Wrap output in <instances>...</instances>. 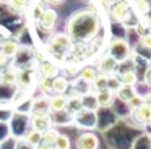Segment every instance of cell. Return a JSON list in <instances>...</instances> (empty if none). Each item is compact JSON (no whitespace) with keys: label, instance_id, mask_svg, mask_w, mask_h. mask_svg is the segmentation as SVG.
<instances>
[{"label":"cell","instance_id":"1","mask_svg":"<svg viewBox=\"0 0 151 149\" xmlns=\"http://www.w3.org/2000/svg\"><path fill=\"white\" fill-rule=\"evenodd\" d=\"M98 29V19L93 13H76L67 23V36L70 39H91Z\"/></svg>","mask_w":151,"mask_h":149},{"label":"cell","instance_id":"2","mask_svg":"<svg viewBox=\"0 0 151 149\" xmlns=\"http://www.w3.org/2000/svg\"><path fill=\"white\" fill-rule=\"evenodd\" d=\"M107 55H111V57L119 63V62H125V60L130 58L132 49H130V45H128V42L125 41V39L117 37V39H112V41L109 42V54Z\"/></svg>","mask_w":151,"mask_h":149},{"label":"cell","instance_id":"3","mask_svg":"<svg viewBox=\"0 0 151 149\" xmlns=\"http://www.w3.org/2000/svg\"><path fill=\"white\" fill-rule=\"evenodd\" d=\"M10 118H12V122H10V131H12V135L15 136V139L23 138V136L26 135V131L29 130V115H26V113L13 112V115H12Z\"/></svg>","mask_w":151,"mask_h":149},{"label":"cell","instance_id":"4","mask_svg":"<svg viewBox=\"0 0 151 149\" xmlns=\"http://www.w3.org/2000/svg\"><path fill=\"white\" fill-rule=\"evenodd\" d=\"M73 123L78 128L85 130V131H91L96 128L98 125V113L96 112H89V110H80L76 115H73Z\"/></svg>","mask_w":151,"mask_h":149},{"label":"cell","instance_id":"5","mask_svg":"<svg viewBox=\"0 0 151 149\" xmlns=\"http://www.w3.org/2000/svg\"><path fill=\"white\" fill-rule=\"evenodd\" d=\"M52 126L54 123L50 113H31L29 115V128L34 130V131L44 133Z\"/></svg>","mask_w":151,"mask_h":149},{"label":"cell","instance_id":"6","mask_svg":"<svg viewBox=\"0 0 151 149\" xmlns=\"http://www.w3.org/2000/svg\"><path fill=\"white\" fill-rule=\"evenodd\" d=\"M99 144L101 141L93 131H83L76 138V149H99Z\"/></svg>","mask_w":151,"mask_h":149},{"label":"cell","instance_id":"7","mask_svg":"<svg viewBox=\"0 0 151 149\" xmlns=\"http://www.w3.org/2000/svg\"><path fill=\"white\" fill-rule=\"evenodd\" d=\"M57 23V11L54 8H46L41 11V15L37 16V24L41 29L44 31H50V29L55 28Z\"/></svg>","mask_w":151,"mask_h":149},{"label":"cell","instance_id":"8","mask_svg":"<svg viewBox=\"0 0 151 149\" xmlns=\"http://www.w3.org/2000/svg\"><path fill=\"white\" fill-rule=\"evenodd\" d=\"M49 45L54 52H68L70 45H72V39L67 34H57V36L50 37Z\"/></svg>","mask_w":151,"mask_h":149},{"label":"cell","instance_id":"9","mask_svg":"<svg viewBox=\"0 0 151 149\" xmlns=\"http://www.w3.org/2000/svg\"><path fill=\"white\" fill-rule=\"evenodd\" d=\"M117 67H119L117 62H115L114 58L111 57V55L106 54L104 57H101V60L98 62V73L109 76V74H114V73H115Z\"/></svg>","mask_w":151,"mask_h":149},{"label":"cell","instance_id":"10","mask_svg":"<svg viewBox=\"0 0 151 149\" xmlns=\"http://www.w3.org/2000/svg\"><path fill=\"white\" fill-rule=\"evenodd\" d=\"M130 113H132V117H133L138 123L146 125V123L151 120V104L143 102L140 107H138V109H135L133 112H130Z\"/></svg>","mask_w":151,"mask_h":149},{"label":"cell","instance_id":"11","mask_svg":"<svg viewBox=\"0 0 151 149\" xmlns=\"http://www.w3.org/2000/svg\"><path fill=\"white\" fill-rule=\"evenodd\" d=\"M20 44H18V41H15V39H5V41L0 42V52L5 55V57L10 60V58H15V55L20 52Z\"/></svg>","mask_w":151,"mask_h":149},{"label":"cell","instance_id":"12","mask_svg":"<svg viewBox=\"0 0 151 149\" xmlns=\"http://www.w3.org/2000/svg\"><path fill=\"white\" fill-rule=\"evenodd\" d=\"M65 109H67V96H63V94H52L49 97V112L50 113L65 112Z\"/></svg>","mask_w":151,"mask_h":149},{"label":"cell","instance_id":"13","mask_svg":"<svg viewBox=\"0 0 151 149\" xmlns=\"http://www.w3.org/2000/svg\"><path fill=\"white\" fill-rule=\"evenodd\" d=\"M33 83H34V71H31L29 68L17 70V84H18V87L28 89Z\"/></svg>","mask_w":151,"mask_h":149},{"label":"cell","instance_id":"14","mask_svg":"<svg viewBox=\"0 0 151 149\" xmlns=\"http://www.w3.org/2000/svg\"><path fill=\"white\" fill-rule=\"evenodd\" d=\"M111 13L117 21L125 23L128 19V16H130V8H128V5L125 2H115L111 8Z\"/></svg>","mask_w":151,"mask_h":149},{"label":"cell","instance_id":"15","mask_svg":"<svg viewBox=\"0 0 151 149\" xmlns=\"http://www.w3.org/2000/svg\"><path fill=\"white\" fill-rule=\"evenodd\" d=\"M37 71H39L41 78H55L59 76V65L52 63V62H39L37 63Z\"/></svg>","mask_w":151,"mask_h":149},{"label":"cell","instance_id":"16","mask_svg":"<svg viewBox=\"0 0 151 149\" xmlns=\"http://www.w3.org/2000/svg\"><path fill=\"white\" fill-rule=\"evenodd\" d=\"M94 96H96V100H98L99 109H107V107H111L112 104H114V99H115V94L109 89L96 91Z\"/></svg>","mask_w":151,"mask_h":149},{"label":"cell","instance_id":"17","mask_svg":"<svg viewBox=\"0 0 151 149\" xmlns=\"http://www.w3.org/2000/svg\"><path fill=\"white\" fill-rule=\"evenodd\" d=\"M70 83L65 76H55L52 78V94H63L68 92Z\"/></svg>","mask_w":151,"mask_h":149},{"label":"cell","instance_id":"18","mask_svg":"<svg viewBox=\"0 0 151 149\" xmlns=\"http://www.w3.org/2000/svg\"><path fill=\"white\" fill-rule=\"evenodd\" d=\"M119 76V81H120L122 86H132L135 87V84L138 83V76L135 73V70H124L117 74Z\"/></svg>","mask_w":151,"mask_h":149},{"label":"cell","instance_id":"19","mask_svg":"<svg viewBox=\"0 0 151 149\" xmlns=\"http://www.w3.org/2000/svg\"><path fill=\"white\" fill-rule=\"evenodd\" d=\"M80 99H81V105L85 110H89V112H98L99 110L94 92H86V94H83V96H80Z\"/></svg>","mask_w":151,"mask_h":149},{"label":"cell","instance_id":"20","mask_svg":"<svg viewBox=\"0 0 151 149\" xmlns=\"http://www.w3.org/2000/svg\"><path fill=\"white\" fill-rule=\"evenodd\" d=\"M31 113H50L49 112V97L42 96V97H37V99H33Z\"/></svg>","mask_w":151,"mask_h":149},{"label":"cell","instance_id":"21","mask_svg":"<svg viewBox=\"0 0 151 149\" xmlns=\"http://www.w3.org/2000/svg\"><path fill=\"white\" fill-rule=\"evenodd\" d=\"M0 83L7 84V86L17 84V70H15V67H8L4 71H0Z\"/></svg>","mask_w":151,"mask_h":149},{"label":"cell","instance_id":"22","mask_svg":"<svg viewBox=\"0 0 151 149\" xmlns=\"http://www.w3.org/2000/svg\"><path fill=\"white\" fill-rule=\"evenodd\" d=\"M80 110H83V105H81V99H80V96L67 97V109H65V112L68 113V115L73 117V115H76Z\"/></svg>","mask_w":151,"mask_h":149},{"label":"cell","instance_id":"23","mask_svg":"<svg viewBox=\"0 0 151 149\" xmlns=\"http://www.w3.org/2000/svg\"><path fill=\"white\" fill-rule=\"evenodd\" d=\"M96 74H98V70H96L94 67H85L80 71V81H83L86 86H91L94 78H96Z\"/></svg>","mask_w":151,"mask_h":149},{"label":"cell","instance_id":"24","mask_svg":"<svg viewBox=\"0 0 151 149\" xmlns=\"http://www.w3.org/2000/svg\"><path fill=\"white\" fill-rule=\"evenodd\" d=\"M135 94H137L135 87H132V86H120V87H119V91L115 92V97H119L122 102L127 104L128 100H130L132 97L135 96Z\"/></svg>","mask_w":151,"mask_h":149},{"label":"cell","instance_id":"25","mask_svg":"<svg viewBox=\"0 0 151 149\" xmlns=\"http://www.w3.org/2000/svg\"><path fill=\"white\" fill-rule=\"evenodd\" d=\"M89 87H91V92L93 91L96 92V91H101V89H107V76L98 73L96 78H94V81H93V84Z\"/></svg>","mask_w":151,"mask_h":149},{"label":"cell","instance_id":"26","mask_svg":"<svg viewBox=\"0 0 151 149\" xmlns=\"http://www.w3.org/2000/svg\"><path fill=\"white\" fill-rule=\"evenodd\" d=\"M24 139H26L28 143H29L31 146H34V148H36L37 144H39L41 141H42V133H39V131H34V130H28L26 131V135L23 136Z\"/></svg>","mask_w":151,"mask_h":149},{"label":"cell","instance_id":"27","mask_svg":"<svg viewBox=\"0 0 151 149\" xmlns=\"http://www.w3.org/2000/svg\"><path fill=\"white\" fill-rule=\"evenodd\" d=\"M59 135H60L59 128L52 126V128H49L47 131H44V133H42V141H44V143H47V144H52V146H54V143L57 141Z\"/></svg>","mask_w":151,"mask_h":149},{"label":"cell","instance_id":"28","mask_svg":"<svg viewBox=\"0 0 151 149\" xmlns=\"http://www.w3.org/2000/svg\"><path fill=\"white\" fill-rule=\"evenodd\" d=\"M54 148H55V149H70V148H72V143H70L68 135L60 133L59 138H57V141L54 143Z\"/></svg>","mask_w":151,"mask_h":149},{"label":"cell","instance_id":"29","mask_svg":"<svg viewBox=\"0 0 151 149\" xmlns=\"http://www.w3.org/2000/svg\"><path fill=\"white\" fill-rule=\"evenodd\" d=\"M37 87H39V91L44 96H47V94L52 92V80H50V78H41Z\"/></svg>","mask_w":151,"mask_h":149},{"label":"cell","instance_id":"30","mask_svg":"<svg viewBox=\"0 0 151 149\" xmlns=\"http://www.w3.org/2000/svg\"><path fill=\"white\" fill-rule=\"evenodd\" d=\"M120 86H122V84H120V81H119L117 74H109V76H107V89L112 91V92L115 94Z\"/></svg>","mask_w":151,"mask_h":149},{"label":"cell","instance_id":"31","mask_svg":"<svg viewBox=\"0 0 151 149\" xmlns=\"http://www.w3.org/2000/svg\"><path fill=\"white\" fill-rule=\"evenodd\" d=\"M141 104H143V96L137 92V94H135V96L127 102V107H128V110H130V112H133V110H135V109H138V107H140Z\"/></svg>","mask_w":151,"mask_h":149},{"label":"cell","instance_id":"32","mask_svg":"<svg viewBox=\"0 0 151 149\" xmlns=\"http://www.w3.org/2000/svg\"><path fill=\"white\" fill-rule=\"evenodd\" d=\"M8 5H10L15 11H23V10L28 6V0H10Z\"/></svg>","mask_w":151,"mask_h":149},{"label":"cell","instance_id":"33","mask_svg":"<svg viewBox=\"0 0 151 149\" xmlns=\"http://www.w3.org/2000/svg\"><path fill=\"white\" fill-rule=\"evenodd\" d=\"M15 149H36V148L31 146L24 138H18V139H15Z\"/></svg>","mask_w":151,"mask_h":149},{"label":"cell","instance_id":"34","mask_svg":"<svg viewBox=\"0 0 151 149\" xmlns=\"http://www.w3.org/2000/svg\"><path fill=\"white\" fill-rule=\"evenodd\" d=\"M140 45L146 50H151V32L150 34H143L140 37Z\"/></svg>","mask_w":151,"mask_h":149},{"label":"cell","instance_id":"35","mask_svg":"<svg viewBox=\"0 0 151 149\" xmlns=\"http://www.w3.org/2000/svg\"><path fill=\"white\" fill-rule=\"evenodd\" d=\"M135 8H137V11H140L141 15H145V13L150 10V6H148V3L145 2V0H135Z\"/></svg>","mask_w":151,"mask_h":149},{"label":"cell","instance_id":"36","mask_svg":"<svg viewBox=\"0 0 151 149\" xmlns=\"http://www.w3.org/2000/svg\"><path fill=\"white\" fill-rule=\"evenodd\" d=\"M143 80H145V83L151 87V65H150V67H146V70H145V78H143Z\"/></svg>","mask_w":151,"mask_h":149},{"label":"cell","instance_id":"37","mask_svg":"<svg viewBox=\"0 0 151 149\" xmlns=\"http://www.w3.org/2000/svg\"><path fill=\"white\" fill-rule=\"evenodd\" d=\"M36 149H55L52 144H47V143H44V141H41L39 144L36 146Z\"/></svg>","mask_w":151,"mask_h":149},{"label":"cell","instance_id":"38","mask_svg":"<svg viewBox=\"0 0 151 149\" xmlns=\"http://www.w3.org/2000/svg\"><path fill=\"white\" fill-rule=\"evenodd\" d=\"M7 63H8V58L0 52V67H7Z\"/></svg>","mask_w":151,"mask_h":149},{"label":"cell","instance_id":"39","mask_svg":"<svg viewBox=\"0 0 151 149\" xmlns=\"http://www.w3.org/2000/svg\"><path fill=\"white\" fill-rule=\"evenodd\" d=\"M47 3H50V5H60V3H63L65 0H46Z\"/></svg>","mask_w":151,"mask_h":149},{"label":"cell","instance_id":"40","mask_svg":"<svg viewBox=\"0 0 151 149\" xmlns=\"http://www.w3.org/2000/svg\"><path fill=\"white\" fill-rule=\"evenodd\" d=\"M143 16H145V19H146V21H148V23H150V24H151V8H150V10H148V11H146V13H145V15H143Z\"/></svg>","mask_w":151,"mask_h":149},{"label":"cell","instance_id":"41","mask_svg":"<svg viewBox=\"0 0 151 149\" xmlns=\"http://www.w3.org/2000/svg\"><path fill=\"white\" fill-rule=\"evenodd\" d=\"M145 2H146V3H148V6L151 8V0H145Z\"/></svg>","mask_w":151,"mask_h":149},{"label":"cell","instance_id":"42","mask_svg":"<svg viewBox=\"0 0 151 149\" xmlns=\"http://www.w3.org/2000/svg\"><path fill=\"white\" fill-rule=\"evenodd\" d=\"M146 125H148V126H151V120H150V122H148V123H146Z\"/></svg>","mask_w":151,"mask_h":149},{"label":"cell","instance_id":"43","mask_svg":"<svg viewBox=\"0 0 151 149\" xmlns=\"http://www.w3.org/2000/svg\"><path fill=\"white\" fill-rule=\"evenodd\" d=\"M150 148H151V138H150Z\"/></svg>","mask_w":151,"mask_h":149},{"label":"cell","instance_id":"44","mask_svg":"<svg viewBox=\"0 0 151 149\" xmlns=\"http://www.w3.org/2000/svg\"><path fill=\"white\" fill-rule=\"evenodd\" d=\"M5 2H10V0H5Z\"/></svg>","mask_w":151,"mask_h":149}]
</instances>
